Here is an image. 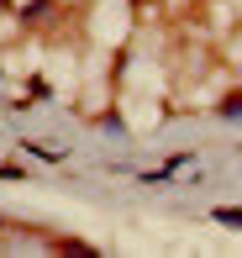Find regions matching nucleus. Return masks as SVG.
Here are the masks:
<instances>
[{
  "instance_id": "obj_1",
  "label": "nucleus",
  "mask_w": 242,
  "mask_h": 258,
  "mask_svg": "<svg viewBox=\"0 0 242 258\" xmlns=\"http://www.w3.org/2000/svg\"><path fill=\"white\" fill-rule=\"evenodd\" d=\"M216 221H226V227H242V211H232V206H221V211H216Z\"/></svg>"
},
{
  "instance_id": "obj_2",
  "label": "nucleus",
  "mask_w": 242,
  "mask_h": 258,
  "mask_svg": "<svg viewBox=\"0 0 242 258\" xmlns=\"http://www.w3.org/2000/svg\"><path fill=\"white\" fill-rule=\"evenodd\" d=\"M221 116H242V100H226V105H221Z\"/></svg>"
},
{
  "instance_id": "obj_3",
  "label": "nucleus",
  "mask_w": 242,
  "mask_h": 258,
  "mask_svg": "<svg viewBox=\"0 0 242 258\" xmlns=\"http://www.w3.org/2000/svg\"><path fill=\"white\" fill-rule=\"evenodd\" d=\"M0 11H6V0H0Z\"/></svg>"
}]
</instances>
